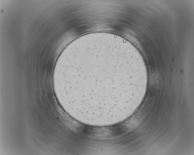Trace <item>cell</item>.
<instances>
[{"mask_svg":"<svg viewBox=\"0 0 194 155\" xmlns=\"http://www.w3.org/2000/svg\"><path fill=\"white\" fill-rule=\"evenodd\" d=\"M61 80L77 108L103 116L125 109L143 85L146 75L125 52L99 47L74 57L64 65Z\"/></svg>","mask_w":194,"mask_h":155,"instance_id":"cell-1","label":"cell"}]
</instances>
